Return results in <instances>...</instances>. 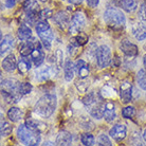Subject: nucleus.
Instances as JSON below:
<instances>
[{"instance_id": "1", "label": "nucleus", "mask_w": 146, "mask_h": 146, "mask_svg": "<svg viewBox=\"0 0 146 146\" xmlns=\"http://www.w3.org/2000/svg\"><path fill=\"white\" fill-rule=\"evenodd\" d=\"M56 108V96L53 94H46L41 96L36 103L34 111L40 117H50Z\"/></svg>"}, {"instance_id": "2", "label": "nucleus", "mask_w": 146, "mask_h": 146, "mask_svg": "<svg viewBox=\"0 0 146 146\" xmlns=\"http://www.w3.org/2000/svg\"><path fill=\"white\" fill-rule=\"evenodd\" d=\"M17 137L25 145H38L40 143V135L25 125H20L17 129Z\"/></svg>"}, {"instance_id": "3", "label": "nucleus", "mask_w": 146, "mask_h": 146, "mask_svg": "<svg viewBox=\"0 0 146 146\" xmlns=\"http://www.w3.org/2000/svg\"><path fill=\"white\" fill-rule=\"evenodd\" d=\"M104 20L108 26L112 27V28H121L124 26L126 22L125 16L122 13V11L114 9V7L108 9L104 13Z\"/></svg>"}, {"instance_id": "4", "label": "nucleus", "mask_w": 146, "mask_h": 146, "mask_svg": "<svg viewBox=\"0 0 146 146\" xmlns=\"http://www.w3.org/2000/svg\"><path fill=\"white\" fill-rule=\"evenodd\" d=\"M96 55V62L100 68H106L110 65L111 62V51L110 48L103 44L101 47L98 48L95 52Z\"/></svg>"}, {"instance_id": "5", "label": "nucleus", "mask_w": 146, "mask_h": 146, "mask_svg": "<svg viewBox=\"0 0 146 146\" xmlns=\"http://www.w3.org/2000/svg\"><path fill=\"white\" fill-rule=\"evenodd\" d=\"M85 25H86V17H85V15L83 13H80V12L75 13L72 16V19H71V25H70L69 28L70 33H80V31L84 28Z\"/></svg>"}, {"instance_id": "6", "label": "nucleus", "mask_w": 146, "mask_h": 146, "mask_svg": "<svg viewBox=\"0 0 146 146\" xmlns=\"http://www.w3.org/2000/svg\"><path fill=\"white\" fill-rule=\"evenodd\" d=\"M56 73H57V70L55 69L54 66L41 67V68L36 69V71H35V78L39 82H44V80L50 78L51 76H54Z\"/></svg>"}, {"instance_id": "7", "label": "nucleus", "mask_w": 146, "mask_h": 146, "mask_svg": "<svg viewBox=\"0 0 146 146\" xmlns=\"http://www.w3.org/2000/svg\"><path fill=\"white\" fill-rule=\"evenodd\" d=\"M126 133H127V128L123 124L114 125L109 131L110 137L115 141H122L126 137Z\"/></svg>"}, {"instance_id": "8", "label": "nucleus", "mask_w": 146, "mask_h": 146, "mask_svg": "<svg viewBox=\"0 0 146 146\" xmlns=\"http://www.w3.org/2000/svg\"><path fill=\"white\" fill-rule=\"evenodd\" d=\"M132 86L131 83L128 82V80H124L122 84H121V99L122 102L127 104L130 102L132 95Z\"/></svg>"}, {"instance_id": "9", "label": "nucleus", "mask_w": 146, "mask_h": 146, "mask_svg": "<svg viewBox=\"0 0 146 146\" xmlns=\"http://www.w3.org/2000/svg\"><path fill=\"white\" fill-rule=\"evenodd\" d=\"M120 48L126 56L132 57V56H135L138 54V47L128 40H123L120 44Z\"/></svg>"}, {"instance_id": "10", "label": "nucleus", "mask_w": 146, "mask_h": 146, "mask_svg": "<svg viewBox=\"0 0 146 146\" xmlns=\"http://www.w3.org/2000/svg\"><path fill=\"white\" fill-rule=\"evenodd\" d=\"M31 58H32V62H34V65L36 67H39L44 59V51L41 50L40 48V44L37 42L35 44V48H34L33 52L31 53Z\"/></svg>"}, {"instance_id": "11", "label": "nucleus", "mask_w": 146, "mask_h": 146, "mask_svg": "<svg viewBox=\"0 0 146 146\" xmlns=\"http://www.w3.org/2000/svg\"><path fill=\"white\" fill-rule=\"evenodd\" d=\"M117 114H115V107L112 103L107 102L104 103V109H103V117L107 121V122H111L115 119Z\"/></svg>"}, {"instance_id": "12", "label": "nucleus", "mask_w": 146, "mask_h": 146, "mask_svg": "<svg viewBox=\"0 0 146 146\" xmlns=\"http://www.w3.org/2000/svg\"><path fill=\"white\" fill-rule=\"evenodd\" d=\"M74 66H75V72H76L80 78H86L89 75V66L85 60L78 59L74 64Z\"/></svg>"}, {"instance_id": "13", "label": "nucleus", "mask_w": 146, "mask_h": 146, "mask_svg": "<svg viewBox=\"0 0 146 146\" xmlns=\"http://www.w3.org/2000/svg\"><path fill=\"white\" fill-rule=\"evenodd\" d=\"M35 44L36 42H34V41H26V40H23L20 46H19V53L21 56H29L31 55V53L33 52L34 48H35Z\"/></svg>"}, {"instance_id": "14", "label": "nucleus", "mask_w": 146, "mask_h": 146, "mask_svg": "<svg viewBox=\"0 0 146 146\" xmlns=\"http://www.w3.org/2000/svg\"><path fill=\"white\" fill-rule=\"evenodd\" d=\"M17 67V62L14 54L7 55L2 62V68L7 72H13Z\"/></svg>"}, {"instance_id": "15", "label": "nucleus", "mask_w": 146, "mask_h": 146, "mask_svg": "<svg viewBox=\"0 0 146 146\" xmlns=\"http://www.w3.org/2000/svg\"><path fill=\"white\" fill-rule=\"evenodd\" d=\"M100 103H101V98H99L94 92L89 93L88 95L85 96V99H84V104H85V106L87 107V110L88 109L90 110L91 108L96 106L98 104H100Z\"/></svg>"}, {"instance_id": "16", "label": "nucleus", "mask_w": 146, "mask_h": 146, "mask_svg": "<svg viewBox=\"0 0 146 146\" xmlns=\"http://www.w3.org/2000/svg\"><path fill=\"white\" fill-rule=\"evenodd\" d=\"M56 145H71L72 144V135L68 131H60L56 138Z\"/></svg>"}, {"instance_id": "17", "label": "nucleus", "mask_w": 146, "mask_h": 146, "mask_svg": "<svg viewBox=\"0 0 146 146\" xmlns=\"http://www.w3.org/2000/svg\"><path fill=\"white\" fill-rule=\"evenodd\" d=\"M132 33L138 40H144L146 38V27L142 23H135L132 26Z\"/></svg>"}, {"instance_id": "18", "label": "nucleus", "mask_w": 146, "mask_h": 146, "mask_svg": "<svg viewBox=\"0 0 146 146\" xmlns=\"http://www.w3.org/2000/svg\"><path fill=\"white\" fill-rule=\"evenodd\" d=\"M64 73H65V80L67 82H71L74 77L75 73V66L73 65V62L70 59H67L64 66Z\"/></svg>"}, {"instance_id": "19", "label": "nucleus", "mask_w": 146, "mask_h": 146, "mask_svg": "<svg viewBox=\"0 0 146 146\" xmlns=\"http://www.w3.org/2000/svg\"><path fill=\"white\" fill-rule=\"evenodd\" d=\"M14 46V38L11 35H7L1 39V56H3L5 53L11 50Z\"/></svg>"}, {"instance_id": "20", "label": "nucleus", "mask_w": 146, "mask_h": 146, "mask_svg": "<svg viewBox=\"0 0 146 146\" xmlns=\"http://www.w3.org/2000/svg\"><path fill=\"white\" fill-rule=\"evenodd\" d=\"M54 21L56 22V23H57L60 28L65 29V28L69 25L70 17H69V15L67 14L66 12L60 11L54 16Z\"/></svg>"}, {"instance_id": "21", "label": "nucleus", "mask_w": 146, "mask_h": 146, "mask_svg": "<svg viewBox=\"0 0 146 146\" xmlns=\"http://www.w3.org/2000/svg\"><path fill=\"white\" fill-rule=\"evenodd\" d=\"M38 36L40 37V39L42 41L44 48L47 50H50L52 46V41H53V34H52L51 30L49 29L44 32H41V33H38Z\"/></svg>"}, {"instance_id": "22", "label": "nucleus", "mask_w": 146, "mask_h": 146, "mask_svg": "<svg viewBox=\"0 0 146 146\" xmlns=\"http://www.w3.org/2000/svg\"><path fill=\"white\" fill-rule=\"evenodd\" d=\"M26 125L29 128H31V129H33V130L38 131V132L44 130V129H46V126H47V125L44 124L42 122H40V121H38V120H35V119H28V120L26 121Z\"/></svg>"}, {"instance_id": "23", "label": "nucleus", "mask_w": 146, "mask_h": 146, "mask_svg": "<svg viewBox=\"0 0 146 146\" xmlns=\"http://www.w3.org/2000/svg\"><path fill=\"white\" fill-rule=\"evenodd\" d=\"M22 115H23V112L17 107H12L11 109L7 111V117L12 122H18L19 120L22 119Z\"/></svg>"}, {"instance_id": "24", "label": "nucleus", "mask_w": 146, "mask_h": 146, "mask_svg": "<svg viewBox=\"0 0 146 146\" xmlns=\"http://www.w3.org/2000/svg\"><path fill=\"white\" fill-rule=\"evenodd\" d=\"M32 36V31L28 26H20L18 29V37L21 40H29Z\"/></svg>"}, {"instance_id": "25", "label": "nucleus", "mask_w": 146, "mask_h": 146, "mask_svg": "<svg viewBox=\"0 0 146 146\" xmlns=\"http://www.w3.org/2000/svg\"><path fill=\"white\" fill-rule=\"evenodd\" d=\"M137 5H138L137 0H122V3H121L122 9L128 13L135 11L137 9Z\"/></svg>"}, {"instance_id": "26", "label": "nucleus", "mask_w": 146, "mask_h": 146, "mask_svg": "<svg viewBox=\"0 0 146 146\" xmlns=\"http://www.w3.org/2000/svg\"><path fill=\"white\" fill-rule=\"evenodd\" d=\"M17 68H18L20 73L26 74V73L29 72V70L31 69V62H30L29 59L25 58V56H23V58H21L19 60L18 65H17Z\"/></svg>"}, {"instance_id": "27", "label": "nucleus", "mask_w": 146, "mask_h": 146, "mask_svg": "<svg viewBox=\"0 0 146 146\" xmlns=\"http://www.w3.org/2000/svg\"><path fill=\"white\" fill-rule=\"evenodd\" d=\"M32 91V85L29 83H19L18 87H17V93L20 96L25 94H28Z\"/></svg>"}, {"instance_id": "28", "label": "nucleus", "mask_w": 146, "mask_h": 146, "mask_svg": "<svg viewBox=\"0 0 146 146\" xmlns=\"http://www.w3.org/2000/svg\"><path fill=\"white\" fill-rule=\"evenodd\" d=\"M102 95L105 99H112V98H115L117 91L114 90V88L106 85L102 88Z\"/></svg>"}, {"instance_id": "29", "label": "nucleus", "mask_w": 146, "mask_h": 146, "mask_svg": "<svg viewBox=\"0 0 146 146\" xmlns=\"http://www.w3.org/2000/svg\"><path fill=\"white\" fill-rule=\"evenodd\" d=\"M137 80H138V84L143 90H146V71L144 69L140 70L138 72V76H137Z\"/></svg>"}, {"instance_id": "30", "label": "nucleus", "mask_w": 146, "mask_h": 146, "mask_svg": "<svg viewBox=\"0 0 146 146\" xmlns=\"http://www.w3.org/2000/svg\"><path fill=\"white\" fill-rule=\"evenodd\" d=\"M80 141L83 143V145L86 146H91L95 144V139L94 137L91 133H84L80 138Z\"/></svg>"}, {"instance_id": "31", "label": "nucleus", "mask_w": 146, "mask_h": 146, "mask_svg": "<svg viewBox=\"0 0 146 146\" xmlns=\"http://www.w3.org/2000/svg\"><path fill=\"white\" fill-rule=\"evenodd\" d=\"M76 88L78 89L80 92H86L87 91L88 87H89V83L85 80V78H80V80H77L76 84H75Z\"/></svg>"}, {"instance_id": "32", "label": "nucleus", "mask_w": 146, "mask_h": 146, "mask_svg": "<svg viewBox=\"0 0 146 146\" xmlns=\"http://www.w3.org/2000/svg\"><path fill=\"white\" fill-rule=\"evenodd\" d=\"M11 131H12L11 125L9 124L7 122H5V121H2L1 122V135L2 137H7V135H9L11 133Z\"/></svg>"}, {"instance_id": "33", "label": "nucleus", "mask_w": 146, "mask_h": 146, "mask_svg": "<svg viewBox=\"0 0 146 146\" xmlns=\"http://www.w3.org/2000/svg\"><path fill=\"white\" fill-rule=\"evenodd\" d=\"M135 108H133L132 106H128L123 109V111H122V115H123V117H125V119H130V117H132L133 115H135Z\"/></svg>"}, {"instance_id": "34", "label": "nucleus", "mask_w": 146, "mask_h": 146, "mask_svg": "<svg viewBox=\"0 0 146 146\" xmlns=\"http://www.w3.org/2000/svg\"><path fill=\"white\" fill-rule=\"evenodd\" d=\"M62 58H64V55H62V50H56L54 54V64H56L57 68H60L62 66Z\"/></svg>"}, {"instance_id": "35", "label": "nucleus", "mask_w": 146, "mask_h": 146, "mask_svg": "<svg viewBox=\"0 0 146 146\" xmlns=\"http://www.w3.org/2000/svg\"><path fill=\"white\" fill-rule=\"evenodd\" d=\"M49 29H50V26H49V23H48L46 20H41V21L37 22V25H36L37 34L41 33V32H44V31H47V30H49Z\"/></svg>"}, {"instance_id": "36", "label": "nucleus", "mask_w": 146, "mask_h": 146, "mask_svg": "<svg viewBox=\"0 0 146 146\" xmlns=\"http://www.w3.org/2000/svg\"><path fill=\"white\" fill-rule=\"evenodd\" d=\"M74 41H76L77 46H84L85 44L88 42V37H87V35H85V34L80 33L75 38H74Z\"/></svg>"}, {"instance_id": "37", "label": "nucleus", "mask_w": 146, "mask_h": 146, "mask_svg": "<svg viewBox=\"0 0 146 146\" xmlns=\"http://www.w3.org/2000/svg\"><path fill=\"white\" fill-rule=\"evenodd\" d=\"M98 142H99V145H108V146L112 145V143H111V141L109 140V138H108L107 135H100Z\"/></svg>"}, {"instance_id": "38", "label": "nucleus", "mask_w": 146, "mask_h": 146, "mask_svg": "<svg viewBox=\"0 0 146 146\" xmlns=\"http://www.w3.org/2000/svg\"><path fill=\"white\" fill-rule=\"evenodd\" d=\"M51 16H52V11L50 9H44L42 11H40V13H39V17L42 19V20H46V19L50 18Z\"/></svg>"}, {"instance_id": "39", "label": "nucleus", "mask_w": 146, "mask_h": 146, "mask_svg": "<svg viewBox=\"0 0 146 146\" xmlns=\"http://www.w3.org/2000/svg\"><path fill=\"white\" fill-rule=\"evenodd\" d=\"M139 16L143 21L146 22V4H142L139 10Z\"/></svg>"}, {"instance_id": "40", "label": "nucleus", "mask_w": 146, "mask_h": 146, "mask_svg": "<svg viewBox=\"0 0 146 146\" xmlns=\"http://www.w3.org/2000/svg\"><path fill=\"white\" fill-rule=\"evenodd\" d=\"M84 120H85V122H83V121L80 122L82 127L85 128V129H91V127H90V126H88V125H91V126H93V123H91V122L88 120V119H86V117H85Z\"/></svg>"}, {"instance_id": "41", "label": "nucleus", "mask_w": 146, "mask_h": 146, "mask_svg": "<svg viewBox=\"0 0 146 146\" xmlns=\"http://www.w3.org/2000/svg\"><path fill=\"white\" fill-rule=\"evenodd\" d=\"M87 1V4L90 7H98L100 3V0H86Z\"/></svg>"}, {"instance_id": "42", "label": "nucleus", "mask_w": 146, "mask_h": 146, "mask_svg": "<svg viewBox=\"0 0 146 146\" xmlns=\"http://www.w3.org/2000/svg\"><path fill=\"white\" fill-rule=\"evenodd\" d=\"M17 0H5V5L7 7H13L16 3Z\"/></svg>"}, {"instance_id": "43", "label": "nucleus", "mask_w": 146, "mask_h": 146, "mask_svg": "<svg viewBox=\"0 0 146 146\" xmlns=\"http://www.w3.org/2000/svg\"><path fill=\"white\" fill-rule=\"evenodd\" d=\"M68 1L72 4H80L83 2V0H68Z\"/></svg>"}, {"instance_id": "44", "label": "nucleus", "mask_w": 146, "mask_h": 146, "mask_svg": "<svg viewBox=\"0 0 146 146\" xmlns=\"http://www.w3.org/2000/svg\"><path fill=\"white\" fill-rule=\"evenodd\" d=\"M143 64H144V67L146 68V54L144 55V57H143Z\"/></svg>"}, {"instance_id": "45", "label": "nucleus", "mask_w": 146, "mask_h": 146, "mask_svg": "<svg viewBox=\"0 0 146 146\" xmlns=\"http://www.w3.org/2000/svg\"><path fill=\"white\" fill-rule=\"evenodd\" d=\"M143 138H144V141L146 142V129L144 130V132H143Z\"/></svg>"}, {"instance_id": "46", "label": "nucleus", "mask_w": 146, "mask_h": 146, "mask_svg": "<svg viewBox=\"0 0 146 146\" xmlns=\"http://www.w3.org/2000/svg\"><path fill=\"white\" fill-rule=\"evenodd\" d=\"M44 145H54V143H52V142H46V143H44Z\"/></svg>"}, {"instance_id": "47", "label": "nucleus", "mask_w": 146, "mask_h": 146, "mask_svg": "<svg viewBox=\"0 0 146 146\" xmlns=\"http://www.w3.org/2000/svg\"><path fill=\"white\" fill-rule=\"evenodd\" d=\"M40 1H46V0H40Z\"/></svg>"}]
</instances>
